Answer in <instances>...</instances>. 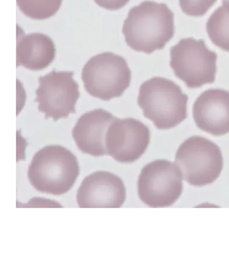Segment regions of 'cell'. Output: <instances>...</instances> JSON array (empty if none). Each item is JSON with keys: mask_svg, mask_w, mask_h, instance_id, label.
Listing matches in <instances>:
<instances>
[{"mask_svg": "<svg viewBox=\"0 0 229 259\" xmlns=\"http://www.w3.org/2000/svg\"><path fill=\"white\" fill-rule=\"evenodd\" d=\"M174 32L173 12L165 3L151 0L133 6L122 27L126 44L146 54L163 49L174 36Z\"/></svg>", "mask_w": 229, "mask_h": 259, "instance_id": "1", "label": "cell"}, {"mask_svg": "<svg viewBox=\"0 0 229 259\" xmlns=\"http://www.w3.org/2000/svg\"><path fill=\"white\" fill-rule=\"evenodd\" d=\"M76 156L61 145H47L33 156L28 168V180L39 192L62 195L67 193L79 176Z\"/></svg>", "mask_w": 229, "mask_h": 259, "instance_id": "2", "label": "cell"}, {"mask_svg": "<svg viewBox=\"0 0 229 259\" xmlns=\"http://www.w3.org/2000/svg\"><path fill=\"white\" fill-rule=\"evenodd\" d=\"M188 96L180 87L164 77H153L139 88L138 103L145 118L156 128L171 130L187 117Z\"/></svg>", "mask_w": 229, "mask_h": 259, "instance_id": "3", "label": "cell"}, {"mask_svg": "<svg viewBox=\"0 0 229 259\" xmlns=\"http://www.w3.org/2000/svg\"><path fill=\"white\" fill-rule=\"evenodd\" d=\"M81 78L88 94L103 101L120 97L131 82V70L126 60L115 53L92 56L82 68Z\"/></svg>", "mask_w": 229, "mask_h": 259, "instance_id": "4", "label": "cell"}, {"mask_svg": "<svg viewBox=\"0 0 229 259\" xmlns=\"http://www.w3.org/2000/svg\"><path fill=\"white\" fill-rule=\"evenodd\" d=\"M184 179L192 186L212 184L223 169V156L217 144L202 136L184 141L175 154Z\"/></svg>", "mask_w": 229, "mask_h": 259, "instance_id": "5", "label": "cell"}, {"mask_svg": "<svg viewBox=\"0 0 229 259\" xmlns=\"http://www.w3.org/2000/svg\"><path fill=\"white\" fill-rule=\"evenodd\" d=\"M217 54L204 40L184 38L170 48V67L188 88H199L215 81Z\"/></svg>", "mask_w": 229, "mask_h": 259, "instance_id": "6", "label": "cell"}, {"mask_svg": "<svg viewBox=\"0 0 229 259\" xmlns=\"http://www.w3.org/2000/svg\"><path fill=\"white\" fill-rule=\"evenodd\" d=\"M182 172L176 163L165 159L146 164L139 174L138 196L150 207L173 205L184 191Z\"/></svg>", "mask_w": 229, "mask_h": 259, "instance_id": "7", "label": "cell"}, {"mask_svg": "<svg viewBox=\"0 0 229 259\" xmlns=\"http://www.w3.org/2000/svg\"><path fill=\"white\" fill-rule=\"evenodd\" d=\"M72 71L52 70L38 78L39 87L36 89L35 102L38 110L44 113L45 119L57 121L75 113V105L79 99V85L73 78Z\"/></svg>", "mask_w": 229, "mask_h": 259, "instance_id": "8", "label": "cell"}, {"mask_svg": "<svg viewBox=\"0 0 229 259\" xmlns=\"http://www.w3.org/2000/svg\"><path fill=\"white\" fill-rule=\"evenodd\" d=\"M150 142L149 128L134 118H114L106 133L108 155L120 163H132L144 154Z\"/></svg>", "mask_w": 229, "mask_h": 259, "instance_id": "9", "label": "cell"}, {"mask_svg": "<svg viewBox=\"0 0 229 259\" xmlns=\"http://www.w3.org/2000/svg\"><path fill=\"white\" fill-rule=\"evenodd\" d=\"M126 199L122 179L108 171H96L81 182L76 195L80 208H119Z\"/></svg>", "mask_w": 229, "mask_h": 259, "instance_id": "10", "label": "cell"}, {"mask_svg": "<svg viewBox=\"0 0 229 259\" xmlns=\"http://www.w3.org/2000/svg\"><path fill=\"white\" fill-rule=\"evenodd\" d=\"M193 119L199 130L214 136L229 132V91L212 88L202 92L193 104Z\"/></svg>", "mask_w": 229, "mask_h": 259, "instance_id": "11", "label": "cell"}, {"mask_svg": "<svg viewBox=\"0 0 229 259\" xmlns=\"http://www.w3.org/2000/svg\"><path fill=\"white\" fill-rule=\"evenodd\" d=\"M114 118L110 112L104 109H95L84 113L72 130V137L77 148L94 157L108 155L106 133Z\"/></svg>", "mask_w": 229, "mask_h": 259, "instance_id": "12", "label": "cell"}, {"mask_svg": "<svg viewBox=\"0 0 229 259\" xmlns=\"http://www.w3.org/2000/svg\"><path fill=\"white\" fill-rule=\"evenodd\" d=\"M56 48L53 40L43 33H30L17 38L16 63L32 71L47 68L54 60Z\"/></svg>", "mask_w": 229, "mask_h": 259, "instance_id": "13", "label": "cell"}, {"mask_svg": "<svg viewBox=\"0 0 229 259\" xmlns=\"http://www.w3.org/2000/svg\"><path fill=\"white\" fill-rule=\"evenodd\" d=\"M206 31L211 42L229 52V9L219 6L206 22Z\"/></svg>", "mask_w": 229, "mask_h": 259, "instance_id": "14", "label": "cell"}, {"mask_svg": "<svg viewBox=\"0 0 229 259\" xmlns=\"http://www.w3.org/2000/svg\"><path fill=\"white\" fill-rule=\"evenodd\" d=\"M63 0H16L20 11L35 20H44L55 15Z\"/></svg>", "mask_w": 229, "mask_h": 259, "instance_id": "15", "label": "cell"}, {"mask_svg": "<svg viewBox=\"0 0 229 259\" xmlns=\"http://www.w3.org/2000/svg\"><path fill=\"white\" fill-rule=\"evenodd\" d=\"M217 0H179L181 10L186 15L200 17L205 15Z\"/></svg>", "mask_w": 229, "mask_h": 259, "instance_id": "16", "label": "cell"}, {"mask_svg": "<svg viewBox=\"0 0 229 259\" xmlns=\"http://www.w3.org/2000/svg\"><path fill=\"white\" fill-rule=\"evenodd\" d=\"M94 2L104 9L114 11L123 8L129 0H94Z\"/></svg>", "mask_w": 229, "mask_h": 259, "instance_id": "17", "label": "cell"}, {"mask_svg": "<svg viewBox=\"0 0 229 259\" xmlns=\"http://www.w3.org/2000/svg\"><path fill=\"white\" fill-rule=\"evenodd\" d=\"M222 5L229 9V0H222Z\"/></svg>", "mask_w": 229, "mask_h": 259, "instance_id": "18", "label": "cell"}]
</instances>
